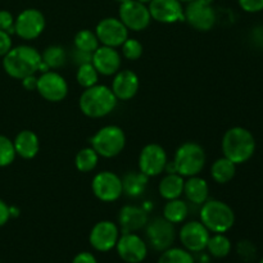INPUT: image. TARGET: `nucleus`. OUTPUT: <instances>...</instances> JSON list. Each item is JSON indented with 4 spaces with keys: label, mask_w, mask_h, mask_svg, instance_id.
Returning a JSON list of instances; mask_svg holds the SVG:
<instances>
[{
    "label": "nucleus",
    "mask_w": 263,
    "mask_h": 263,
    "mask_svg": "<svg viewBox=\"0 0 263 263\" xmlns=\"http://www.w3.org/2000/svg\"><path fill=\"white\" fill-rule=\"evenodd\" d=\"M243 10L248 13H257L263 10V0H238Z\"/></svg>",
    "instance_id": "nucleus-38"
},
{
    "label": "nucleus",
    "mask_w": 263,
    "mask_h": 263,
    "mask_svg": "<svg viewBox=\"0 0 263 263\" xmlns=\"http://www.w3.org/2000/svg\"><path fill=\"white\" fill-rule=\"evenodd\" d=\"M189 213V208L184 200L177 199L167 200L166 205L163 208V217L171 223H180L185 221Z\"/></svg>",
    "instance_id": "nucleus-27"
},
{
    "label": "nucleus",
    "mask_w": 263,
    "mask_h": 263,
    "mask_svg": "<svg viewBox=\"0 0 263 263\" xmlns=\"http://www.w3.org/2000/svg\"><path fill=\"white\" fill-rule=\"evenodd\" d=\"M91 189L95 197L102 202H115L123 194L122 180L110 171H103L95 175Z\"/></svg>",
    "instance_id": "nucleus-10"
},
{
    "label": "nucleus",
    "mask_w": 263,
    "mask_h": 263,
    "mask_svg": "<svg viewBox=\"0 0 263 263\" xmlns=\"http://www.w3.org/2000/svg\"><path fill=\"white\" fill-rule=\"evenodd\" d=\"M45 28V17L37 9H25L14 20V33L23 40H35Z\"/></svg>",
    "instance_id": "nucleus-8"
},
{
    "label": "nucleus",
    "mask_w": 263,
    "mask_h": 263,
    "mask_svg": "<svg viewBox=\"0 0 263 263\" xmlns=\"http://www.w3.org/2000/svg\"><path fill=\"white\" fill-rule=\"evenodd\" d=\"M259 263H263V258L261 259V261H259Z\"/></svg>",
    "instance_id": "nucleus-49"
},
{
    "label": "nucleus",
    "mask_w": 263,
    "mask_h": 263,
    "mask_svg": "<svg viewBox=\"0 0 263 263\" xmlns=\"http://www.w3.org/2000/svg\"><path fill=\"white\" fill-rule=\"evenodd\" d=\"M184 20L198 31H210L216 23V13L212 5L194 0L187 3L184 10Z\"/></svg>",
    "instance_id": "nucleus-17"
},
{
    "label": "nucleus",
    "mask_w": 263,
    "mask_h": 263,
    "mask_svg": "<svg viewBox=\"0 0 263 263\" xmlns=\"http://www.w3.org/2000/svg\"><path fill=\"white\" fill-rule=\"evenodd\" d=\"M91 63L99 72V74L112 76L117 73L121 68V54L116 48L105 45L99 46L92 53Z\"/></svg>",
    "instance_id": "nucleus-19"
},
{
    "label": "nucleus",
    "mask_w": 263,
    "mask_h": 263,
    "mask_svg": "<svg viewBox=\"0 0 263 263\" xmlns=\"http://www.w3.org/2000/svg\"><path fill=\"white\" fill-rule=\"evenodd\" d=\"M208 193H210V187L204 179L192 176L187 181H185L184 194L186 195L187 200L194 204H203L208 199Z\"/></svg>",
    "instance_id": "nucleus-24"
},
{
    "label": "nucleus",
    "mask_w": 263,
    "mask_h": 263,
    "mask_svg": "<svg viewBox=\"0 0 263 263\" xmlns=\"http://www.w3.org/2000/svg\"><path fill=\"white\" fill-rule=\"evenodd\" d=\"M198 2L203 3V4H208V5H212L213 0H198Z\"/></svg>",
    "instance_id": "nucleus-45"
},
{
    "label": "nucleus",
    "mask_w": 263,
    "mask_h": 263,
    "mask_svg": "<svg viewBox=\"0 0 263 263\" xmlns=\"http://www.w3.org/2000/svg\"><path fill=\"white\" fill-rule=\"evenodd\" d=\"M0 30L8 33L14 32V18L8 10H0Z\"/></svg>",
    "instance_id": "nucleus-36"
},
{
    "label": "nucleus",
    "mask_w": 263,
    "mask_h": 263,
    "mask_svg": "<svg viewBox=\"0 0 263 263\" xmlns=\"http://www.w3.org/2000/svg\"><path fill=\"white\" fill-rule=\"evenodd\" d=\"M138 2L143 3V4H146V3H151V2H152V0H138Z\"/></svg>",
    "instance_id": "nucleus-46"
},
{
    "label": "nucleus",
    "mask_w": 263,
    "mask_h": 263,
    "mask_svg": "<svg viewBox=\"0 0 263 263\" xmlns=\"http://www.w3.org/2000/svg\"><path fill=\"white\" fill-rule=\"evenodd\" d=\"M9 213H10V217H17L20 215V210H17L15 207H9Z\"/></svg>",
    "instance_id": "nucleus-44"
},
{
    "label": "nucleus",
    "mask_w": 263,
    "mask_h": 263,
    "mask_svg": "<svg viewBox=\"0 0 263 263\" xmlns=\"http://www.w3.org/2000/svg\"><path fill=\"white\" fill-rule=\"evenodd\" d=\"M157 263H195L189 251L182 248H168L162 252Z\"/></svg>",
    "instance_id": "nucleus-32"
},
{
    "label": "nucleus",
    "mask_w": 263,
    "mask_h": 263,
    "mask_svg": "<svg viewBox=\"0 0 263 263\" xmlns=\"http://www.w3.org/2000/svg\"><path fill=\"white\" fill-rule=\"evenodd\" d=\"M72 263H98V261L94 254H91L90 252H81L74 257Z\"/></svg>",
    "instance_id": "nucleus-41"
},
{
    "label": "nucleus",
    "mask_w": 263,
    "mask_h": 263,
    "mask_svg": "<svg viewBox=\"0 0 263 263\" xmlns=\"http://www.w3.org/2000/svg\"><path fill=\"white\" fill-rule=\"evenodd\" d=\"M74 48L87 53H94L99 48V40L92 31L81 30L74 36Z\"/></svg>",
    "instance_id": "nucleus-31"
},
{
    "label": "nucleus",
    "mask_w": 263,
    "mask_h": 263,
    "mask_svg": "<svg viewBox=\"0 0 263 263\" xmlns=\"http://www.w3.org/2000/svg\"><path fill=\"white\" fill-rule=\"evenodd\" d=\"M22 85L26 90H36V87H37V77L35 74L25 77V79H22Z\"/></svg>",
    "instance_id": "nucleus-43"
},
{
    "label": "nucleus",
    "mask_w": 263,
    "mask_h": 263,
    "mask_svg": "<svg viewBox=\"0 0 263 263\" xmlns=\"http://www.w3.org/2000/svg\"><path fill=\"white\" fill-rule=\"evenodd\" d=\"M184 177L179 174H167L159 182V194L166 200L177 199L184 193Z\"/></svg>",
    "instance_id": "nucleus-23"
},
{
    "label": "nucleus",
    "mask_w": 263,
    "mask_h": 263,
    "mask_svg": "<svg viewBox=\"0 0 263 263\" xmlns=\"http://www.w3.org/2000/svg\"><path fill=\"white\" fill-rule=\"evenodd\" d=\"M41 61L49 67V68H61L67 62V53L64 48L59 45H51L44 50L41 54Z\"/></svg>",
    "instance_id": "nucleus-29"
},
{
    "label": "nucleus",
    "mask_w": 263,
    "mask_h": 263,
    "mask_svg": "<svg viewBox=\"0 0 263 263\" xmlns=\"http://www.w3.org/2000/svg\"><path fill=\"white\" fill-rule=\"evenodd\" d=\"M89 141L91 148L100 157L113 158V157L118 156L125 148L126 136L122 128L110 125L97 131V134L92 135Z\"/></svg>",
    "instance_id": "nucleus-6"
},
{
    "label": "nucleus",
    "mask_w": 263,
    "mask_h": 263,
    "mask_svg": "<svg viewBox=\"0 0 263 263\" xmlns=\"http://www.w3.org/2000/svg\"><path fill=\"white\" fill-rule=\"evenodd\" d=\"M121 46H122V55L128 61H136L143 54V44L136 39H127Z\"/></svg>",
    "instance_id": "nucleus-35"
},
{
    "label": "nucleus",
    "mask_w": 263,
    "mask_h": 263,
    "mask_svg": "<svg viewBox=\"0 0 263 263\" xmlns=\"http://www.w3.org/2000/svg\"><path fill=\"white\" fill-rule=\"evenodd\" d=\"M238 253L243 257L246 261H252L256 256V248L249 241H240L238 244Z\"/></svg>",
    "instance_id": "nucleus-37"
},
{
    "label": "nucleus",
    "mask_w": 263,
    "mask_h": 263,
    "mask_svg": "<svg viewBox=\"0 0 263 263\" xmlns=\"http://www.w3.org/2000/svg\"><path fill=\"white\" fill-rule=\"evenodd\" d=\"M256 151V140L247 128L236 126L229 128L222 138L223 157L235 164L249 161Z\"/></svg>",
    "instance_id": "nucleus-2"
},
{
    "label": "nucleus",
    "mask_w": 263,
    "mask_h": 263,
    "mask_svg": "<svg viewBox=\"0 0 263 263\" xmlns=\"http://www.w3.org/2000/svg\"><path fill=\"white\" fill-rule=\"evenodd\" d=\"M95 35L103 45L118 48L128 39V30L120 18L108 17L98 23Z\"/></svg>",
    "instance_id": "nucleus-11"
},
{
    "label": "nucleus",
    "mask_w": 263,
    "mask_h": 263,
    "mask_svg": "<svg viewBox=\"0 0 263 263\" xmlns=\"http://www.w3.org/2000/svg\"><path fill=\"white\" fill-rule=\"evenodd\" d=\"M180 241L190 253H199L207 248L210 240V230L198 221H190L181 228L179 233Z\"/></svg>",
    "instance_id": "nucleus-14"
},
{
    "label": "nucleus",
    "mask_w": 263,
    "mask_h": 263,
    "mask_svg": "<svg viewBox=\"0 0 263 263\" xmlns=\"http://www.w3.org/2000/svg\"><path fill=\"white\" fill-rule=\"evenodd\" d=\"M41 64V54L35 48L28 45H20L12 48L3 59L5 72L13 79L22 80L35 74Z\"/></svg>",
    "instance_id": "nucleus-1"
},
{
    "label": "nucleus",
    "mask_w": 263,
    "mask_h": 263,
    "mask_svg": "<svg viewBox=\"0 0 263 263\" xmlns=\"http://www.w3.org/2000/svg\"><path fill=\"white\" fill-rule=\"evenodd\" d=\"M120 20L131 31H143L151 23L152 17L148 7L138 0H128L120 4Z\"/></svg>",
    "instance_id": "nucleus-7"
},
{
    "label": "nucleus",
    "mask_w": 263,
    "mask_h": 263,
    "mask_svg": "<svg viewBox=\"0 0 263 263\" xmlns=\"http://www.w3.org/2000/svg\"><path fill=\"white\" fill-rule=\"evenodd\" d=\"M176 231L174 223L167 221L164 217H157L146 223V238L153 249L163 252L171 248L175 241Z\"/></svg>",
    "instance_id": "nucleus-9"
},
{
    "label": "nucleus",
    "mask_w": 263,
    "mask_h": 263,
    "mask_svg": "<svg viewBox=\"0 0 263 263\" xmlns=\"http://www.w3.org/2000/svg\"><path fill=\"white\" fill-rule=\"evenodd\" d=\"M15 156L17 153H15L13 141L7 136L0 135V167L9 166L14 161Z\"/></svg>",
    "instance_id": "nucleus-34"
},
{
    "label": "nucleus",
    "mask_w": 263,
    "mask_h": 263,
    "mask_svg": "<svg viewBox=\"0 0 263 263\" xmlns=\"http://www.w3.org/2000/svg\"><path fill=\"white\" fill-rule=\"evenodd\" d=\"M116 2H117V3H120V4H122V3H126V2H128V0H116Z\"/></svg>",
    "instance_id": "nucleus-48"
},
{
    "label": "nucleus",
    "mask_w": 263,
    "mask_h": 263,
    "mask_svg": "<svg viewBox=\"0 0 263 263\" xmlns=\"http://www.w3.org/2000/svg\"><path fill=\"white\" fill-rule=\"evenodd\" d=\"M118 239L120 229L110 221H100L95 223L89 236L90 244L98 252H109L110 249L116 248Z\"/></svg>",
    "instance_id": "nucleus-16"
},
{
    "label": "nucleus",
    "mask_w": 263,
    "mask_h": 263,
    "mask_svg": "<svg viewBox=\"0 0 263 263\" xmlns=\"http://www.w3.org/2000/svg\"><path fill=\"white\" fill-rule=\"evenodd\" d=\"M236 172V164L228 159L226 157L218 158L215 163L211 167V175L212 179L218 184H226V182L231 181L235 176Z\"/></svg>",
    "instance_id": "nucleus-26"
},
{
    "label": "nucleus",
    "mask_w": 263,
    "mask_h": 263,
    "mask_svg": "<svg viewBox=\"0 0 263 263\" xmlns=\"http://www.w3.org/2000/svg\"><path fill=\"white\" fill-rule=\"evenodd\" d=\"M172 162L175 163L177 174L182 177L198 176L205 164L204 149L193 141L185 143L177 149Z\"/></svg>",
    "instance_id": "nucleus-5"
},
{
    "label": "nucleus",
    "mask_w": 263,
    "mask_h": 263,
    "mask_svg": "<svg viewBox=\"0 0 263 263\" xmlns=\"http://www.w3.org/2000/svg\"><path fill=\"white\" fill-rule=\"evenodd\" d=\"M98 79H99V72L92 66V63H86L79 66V69H77L76 73V80L80 86H82L84 89L94 86V85H97Z\"/></svg>",
    "instance_id": "nucleus-33"
},
{
    "label": "nucleus",
    "mask_w": 263,
    "mask_h": 263,
    "mask_svg": "<svg viewBox=\"0 0 263 263\" xmlns=\"http://www.w3.org/2000/svg\"><path fill=\"white\" fill-rule=\"evenodd\" d=\"M180 3H190V2H194V0H179Z\"/></svg>",
    "instance_id": "nucleus-47"
},
{
    "label": "nucleus",
    "mask_w": 263,
    "mask_h": 263,
    "mask_svg": "<svg viewBox=\"0 0 263 263\" xmlns=\"http://www.w3.org/2000/svg\"><path fill=\"white\" fill-rule=\"evenodd\" d=\"M98 161H99V154L90 146V148L81 149L76 154L74 164L80 172H91L97 167Z\"/></svg>",
    "instance_id": "nucleus-30"
},
{
    "label": "nucleus",
    "mask_w": 263,
    "mask_h": 263,
    "mask_svg": "<svg viewBox=\"0 0 263 263\" xmlns=\"http://www.w3.org/2000/svg\"><path fill=\"white\" fill-rule=\"evenodd\" d=\"M152 20L161 23H176L184 21V9L179 0H152L149 3Z\"/></svg>",
    "instance_id": "nucleus-18"
},
{
    "label": "nucleus",
    "mask_w": 263,
    "mask_h": 263,
    "mask_svg": "<svg viewBox=\"0 0 263 263\" xmlns=\"http://www.w3.org/2000/svg\"><path fill=\"white\" fill-rule=\"evenodd\" d=\"M207 249L211 256L216 258H225L231 252V241L223 234H216V235L210 236Z\"/></svg>",
    "instance_id": "nucleus-28"
},
{
    "label": "nucleus",
    "mask_w": 263,
    "mask_h": 263,
    "mask_svg": "<svg viewBox=\"0 0 263 263\" xmlns=\"http://www.w3.org/2000/svg\"><path fill=\"white\" fill-rule=\"evenodd\" d=\"M167 162L166 151L161 145L148 144L139 156V168L148 177L158 176L164 171Z\"/></svg>",
    "instance_id": "nucleus-15"
},
{
    "label": "nucleus",
    "mask_w": 263,
    "mask_h": 263,
    "mask_svg": "<svg viewBox=\"0 0 263 263\" xmlns=\"http://www.w3.org/2000/svg\"><path fill=\"white\" fill-rule=\"evenodd\" d=\"M39 94L48 102H62L68 94V85L63 76L54 71H46L37 79Z\"/></svg>",
    "instance_id": "nucleus-12"
},
{
    "label": "nucleus",
    "mask_w": 263,
    "mask_h": 263,
    "mask_svg": "<svg viewBox=\"0 0 263 263\" xmlns=\"http://www.w3.org/2000/svg\"><path fill=\"white\" fill-rule=\"evenodd\" d=\"M118 223L122 234L135 233L145 228L148 223V212L144 208L136 205H125L118 215Z\"/></svg>",
    "instance_id": "nucleus-21"
},
{
    "label": "nucleus",
    "mask_w": 263,
    "mask_h": 263,
    "mask_svg": "<svg viewBox=\"0 0 263 263\" xmlns=\"http://www.w3.org/2000/svg\"><path fill=\"white\" fill-rule=\"evenodd\" d=\"M116 249L121 259L126 263H141L148 254L146 243L134 233L122 234L116 244Z\"/></svg>",
    "instance_id": "nucleus-13"
},
{
    "label": "nucleus",
    "mask_w": 263,
    "mask_h": 263,
    "mask_svg": "<svg viewBox=\"0 0 263 263\" xmlns=\"http://www.w3.org/2000/svg\"><path fill=\"white\" fill-rule=\"evenodd\" d=\"M12 49V39L7 31L0 30V57H4Z\"/></svg>",
    "instance_id": "nucleus-40"
},
{
    "label": "nucleus",
    "mask_w": 263,
    "mask_h": 263,
    "mask_svg": "<svg viewBox=\"0 0 263 263\" xmlns=\"http://www.w3.org/2000/svg\"><path fill=\"white\" fill-rule=\"evenodd\" d=\"M200 222L215 234H225L235 223V213L221 200H205L200 210Z\"/></svg>",
    "instance_id": "nucleus-4"
},
{
    "label": "nucleus",
    "mask_w": 263,
    "mask_h": 263,
    "mask_svg": "<svg viewBox=\"0 0 263 263\" xmlns=\"http://www.w3.org/2000/svg\"><path fill=\"white\" fill-rule=\"evenodd\" d=\"M13 144H14L15 153L25 159H32L33 157H36V154L39 153V149H40L37 135L30 130L21 131L15 136Z\"/></svg>",
    "instance_id": "nucleus-22"
},
{
    "label": "nucleus",
    "mask_w": 263,
    "mask_h": 263,
    "mask_svg": "<svg viewBox=\"0 0 263 263\" xmlns=\"http://www.w3.org/2000/svg\"><path fill=\"white\" fill-rule=\"evenodd\" d=\"M72 58H73V62L77 66H81V64L91 63L92 53H87V51L80 50V49L74 48L73 53H72Z\"/></svg>",
    "instance_id": "nucleus-39"
},
{
    "label": "nucleus",
    "mask_w": 263,
    "mask_h": 263,
    "mask_svg": "<svg viewBox=\"0 0 263 263\" xmlns=\"http://www.w3.org/2000/svg\"><path fill=\"white\" fill-rule=\"evenodd\" d=\"M117 100L112 89L105 85H94L84 90L79 104L85 116L90 118H102L113 112Z\"/></svg>",
    "instance_id": "nucleus-3"
},
{
    "label": "nucleus",
    "mask_w": 263,
    "mask_h": 263,
    "mask_svg": "<svg viewBox=\"0 0 263 263\" xmlns=\"http://www.w3.org/2000/svg\"><path fill=\"white\" fill-rule=\"evenodd\" d=\"M10 218L9 213V205L4 202V200L0 199V226H4L8 222V220Z\"/></svg>",
    "instance_id": "nucleus-42"
},
{
    "label": "nucleus",
    "mask_w": 263,
    "mask_h": 263,
    "mask_svg": "<svg viewBox=\"0 0 263 263\" xmlns=\"http://www.w3.org/2000/svg\"><path fill=\"white\" fill-rule=\"evenodd\" d=\"M139 86H140V81H139L138 74L131 69H123L116 73L112 82V91L117 99L130 100L139 91Z\"/></svg>",
    "instance_id": "nucleus-20"
},
{
    "label": "nucleus",
    "mask_w": 263,
    "mask_h": 263,
    "mask_svg": "<svg viewBox=\"0 0 263 263\" xmlns=\"http://www.w3.org/2000/svg\"><path fill=\"white\" fill-rule=\"evenodd\" d=\"M149 177L143 172H130L122 180V190L127 197L138 198L145 190Z\"/></svg>",
    "instance_id": "nucleus-25"
}]
</instances>
